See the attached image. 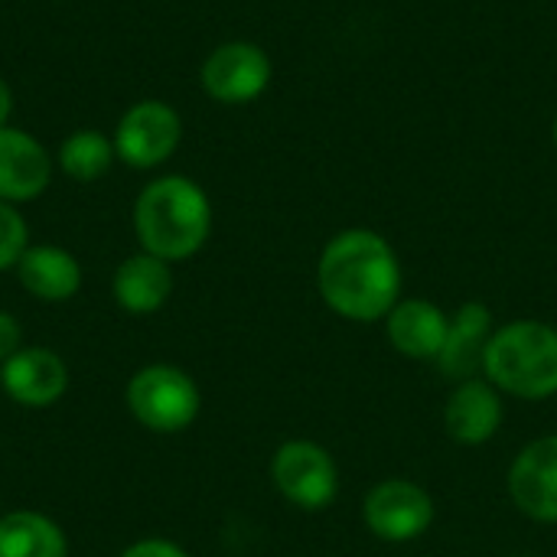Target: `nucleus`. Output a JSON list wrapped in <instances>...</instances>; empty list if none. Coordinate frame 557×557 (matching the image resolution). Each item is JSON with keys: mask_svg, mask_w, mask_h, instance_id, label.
Masks as SVG:
<instances>
[{"mask_svg": "<svg viewBox=\"0 0 557 557\" xmlns=\"http://www.w3.org/2000/svg\"><path fill=\"white\" fill-rule=\"evenodd\" d=\"M401 261L388 238L372 228L333 235L317 261V290L323 304L349 323H375L401 300Z\"/></svg>", "mask_w": 557, "mask_h": 557, "instance_id": "1", "label": "nucleus"}, {"mask_svg": "<svg viewBox=\"0 0 557 557\" xmlns=\"http://www.w3.org/2000/svg\"><path fill=\"white\" fill-rule=\"evenodd\" d=\"M134 232L147 255L163 261L193 258L212 232V206L189 176H160L134 202Z\"/></svg>", "mask_w": 557, "mask_h": 557, "instance_id": "2", "label": "nucleus"}, {"mask_svg": "<svg viewBox=\"0 0 557 557\" xmlns=\"http://www.w3.org/2000/svg\"><path fill=\"white\" fill-rule=\"evenodd\" d=\"M483 379L506 398L548 401L557 395V330L545 320H512L496 326Z\"/></svg>", "mask_w": 557, "mask_h": 557, "instance_id": "3", "label": "nucleus"}, {"mask_svg": "<svg viewBox=\"0 0 557 557\" xmlns=\"http://www.w3.org/2000/svg\"><path fill=\"white\" fill-rule=\"evenodd\" d=\"M124 401L134 421L153 434H180L186 431L202 408L199 385L176 366L157 362L144 366L131 375Z\"/></svg>", "mask_w": 557, "mask_h": 557, "instance_id": "4", "label": "nucleus"}, {"mask_svg": "<svg viewBox=\"0 0 557 557\" xmlns=\"http://www.w3.org/2000/svg\"><path fill=\"white\" fill-rule=\"evenodd\" d=\"M271 483L284 503L300 512H323L339 496V467L333 454L307 437L284 441L271 457Z\"/></svg>", "mask_w": 557, "mask_h": 557, "instance_id": "5", "label": "nucleus"}, {"mask_svg": "<svg viewBox=\"0 0 557 557\" xmlns=\"http://www.w3.org/2000/svg\"><path fill=\"white\" fill-rule=\"evenodd\" d=\"M362 522L379 542H418L434 525V496L408 476H388L366 493Z\"/></svg>", "mask_w": 557, "mask_h": 557, "instance_id": "6", "label": "nucleus"}, {"mask_svg": "<svg viewBox=\"0 0 557 557\" xmlns=\"http://www.w3.org/2000/svg\"><path fill=\"white\" fill-rule=\"evenodd\" d=\"M183 140V121L180 114L163 101H137L127 108V114L117 121L114 134V153L134 166L150 170L173 157V150Z\"/></svg>", "mask_w": 557, "mask_h": 557, "instance_id": "7", "label": "nucleus"}, {"mask_svg": "<svg viewBox=\"0 0 557 557\" xmlns=\"http://www.w3.org/2000/svg\"><path fill=\"white\" fill-rule=\"evenodd\" d=\"M202 88L219 104H248L271 82V59L261 46L235 39L222 42L202 62Z\"/></svg>", "mask_w": 557, "mask_h": 557, "instance_id": "8", "label": "nucleus"}, {"mask_svg": "<svg viewBox=\"0 0 557 557\" xmlns=\"http://www.w3.org/2000/svg\"><path fill=\"white\" fill-rule=\"evenodd\" d=\"M506 490L525 519L557 525V434H545L516 454Z\"/></svg>", "mask_w": 557, "mask_h": 557, "instance_id": "9", "label": "nucleus"}, {"mask_svg": "<svg viewBox=\"0 0 557 557\" xmlns=\"http://www.w3.org/2000/svg\"><path fill=\"white\" fill-rule=\"evenodd\" d=\"M506 421V395L483 375L457 382L444 405V431L463 447L490 444Z\"/></svg>", "mask_w": 557, "mask_h": 557, "instance_id": "10", "label": "nucleus"}, {"mask_svg": "<svg viewBox=\"0 0 557 557\" xmlns=\"http://www.w3.org/2000/svg\"><path fill=\"white\" fill-rule=\"evenodd\" d=\"M0 385L23 408H52L69 388V369L59 352L46 346H23L0 366Z\"/></svg>", "mask_w": 557, "mask_h": 557, "instance_id": "11", "label": "nucleus"}, {"mask_svg": "<svg viewBox=\"0 0 557 557\" xmlns=\"http://www.w3.org/2000/svg\"><path fill=\"white\" fill-rule=\"evenodd\" d=\"M493 333H496V320L483 300L460 304V310L450 317L447 343L437 356L441 375L450 379L454 385L483 375V362H486V349H490Z\"/></svg>", "mask_w": 557, "mask_h": 557, "instance_id": "12", "label": "nucleus"}, {"mask_svg": "<svg viewBox=\"0 0 557 557\" xmlns=\"http://www.w3.org/2000/svg\"><path fill=\"white\" fill-rule=\"evenodd\" d=\"M447 330L450 317L424 297H401L385 317V336L392 349L414 362H437Z\"/></svg>", "mask_w": 557, "mask_h": 557, "instance_id": "13", "label": "nucleus"}, {"mask_svg": "<svg viewBox=\"0 0 557 557\" xmlns=\"http://www.w3.org/2000/svg\"><path fill=\"white\" fill-rule=\"evenodd\" d=\"M52 180V160L46 147L16 127H0V199L16 206L46 193Z\"/></svg>", "mask_w": 557, "mask_h": 557, "instance_id": "14", "label": "nucleus"}, {"mask_svg": "<svg viewBox=\"0 0 557 557\" xmlns=\"http://www.w3.org/2000/svg\"><path fill=\"white\" fill-rule=\"evenodd\" d=\"M16 277L23 290H29L36 300L62 304L78 294L82 287V264L75 255H69L59 245H33L23 251L16 264Z\"/></svg>", "mask_w": 557, "mask_h": 557, "instance_id": "15", "label": "nucleus"}, {"mask_svg": "<svg viewBox=\"0 0 557 557\" xmlns=\"http://www.w3.org/2000/svg\"><path fill=\"white\" fill-rule=\"evenodd\" d=\"M111 290H114V300H117L121 310L137 313V317L157 313L170 300V294H173L170 261L140 251V255H134V258L117 264Z\"/></svg>", "mask_w": 557, "mask_h": 557, "instance_id": "16", "label": "nucleus"}, {"mask_svg": "<svg viewBox=\"0 0 557 557\" xmlns=\"http://www.w3.org/2000/svg\"><path fill=\"white\" fill-rule=\"evenodd\" d=\"M0 557H69V539L42 512H7L0 516Z\"/></svg>", "mask_w": 557, "mask_h": 557, "instance_id": "17", "label": "nucleus"}, {"mask_svg": "<svg viewBox=\"0 0 557 557\" xmlns=\"http://www.w3.org/2000/svg\"><path fill=\"white\" fill-rule=\"evenodd\" d=\"M114 157V140L98 131H75L59 147V166L75 183H95L98 176H104Z\"/></svg>", "mask_w": 557, "mask_h": 557, "instance_id": "18", "label": "nucleus"}, {"mask_svg": "<svg viewBox=\"0 0 557 557\" xmlns=\"http://www.w3.org/2000/svg\"><path fill=\"white\" fill-rule=\"evenodd\" d=\"M29 248V228L16 206L0 199V271H10L20 264L23 251Z\"/></svg>", "mask_w": 557, "mask_h": 557, "instance_id": "19", "label": "nucleus"}, {"mask_svg": "<svg viewBox=\"0 0 557 557\" xmlns=\"http://www.w3.org/2000/svg\"><path fill=\"white\" fill-rule=\"evenodd\" d=\"M117 557H189V552L170 539H144V542H134L131 548H124Z\"/></svg>", "mask_w": 557, "mask_h": 557, "instance_id": "20", "label": "nucleus"}, {"mask_svg": "<svg viewBox=\"0 0 557 557\" xmlns=\"http://www.w3.org/2000/svg\"><path fill=\"white\" fill-rule=\"evenodd\" d=\"M23 349V330L13 313L0 310V366Z\"/></svg>", "mask_w": 557, "mask_h": 557, "instance_id": "21", "label": "nucleus"}, {"mask_svg": "<svg viewBox=\"0 0 557 557\" xmlns=\"http://www.w3.org/2000/svg\"><path fill=\"white\" fill-rule=\"evenodd\" d=\"M10 111H13V91H10V85L0 78V127H7Z\"/></svg>", "mask_w": 557, "mask_h": 557, "instance_id": "22", "label": "nucleus"}, {"mask_svg": "<svg viewBox=\"0 0 557 557\" xmlns=\"http://www.w3.org/2000/svg\"><path fill=\"white\" fill-rule=\"evenodd\" d=\"M552 134H555V147H557V117H555V131H552Z\"/></svg>", "mask_w": 557, "mask_h": 557, "instance_id": "23", "label": "nucleus"}]
</instances>
